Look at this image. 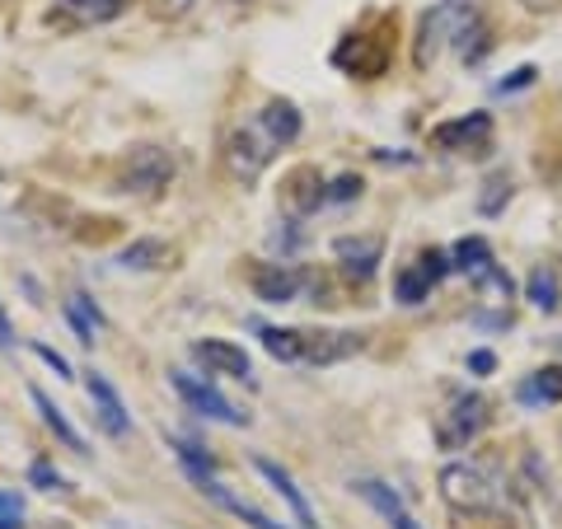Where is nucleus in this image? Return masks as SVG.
I'll list each match as a JSON object with an SVG mask.
<instances>
[{"label":"nucleus","instance_id":"1","mask_svg":"<svg viewBox=\"0 0 562 529\" xmlns=\"http://www.w3.org/2000/svg\"><path fill=\"white\" fill-rule=\"evenodd\" d=\"M295 136H301V113H295V103L272 99L268 109H258L254 117H244L235 127L231 146H225V165H231V173L239 183H254V179H262V169L277 160V150L291 146Z\"/></svg>","mask_w":562,"mask_h":529},{"label":"nucleus","instance_id":"2","mask_svg":"<svg viewBox=\"0 0 562 529\" xmlns=\"http://www.w3.org/2000/svg\"><path fill=\"white\" fill-rule=\"evenodd\" d=\"M390 33L394 20H380V33H347L342 47L333 52V61L357 80H380L384 66H390Z\"/></svg>","mask_w":562,"mask_h":529},{"label":"nucleus","instance_id":"3","mask_svg":"<svg viewBox=\"0 0 562 529\" xmlns=\"http://www.w3.org/2000/svg\"><path fill=\"white\" fill-rule=\"evenodd\" d=\"M169 384H173V394L206 421H221V427H244V421H249V413H239L235 403L211 384V375L202 380V375H192V370H169Z\"/></svg>","mask_w":562,"mask_h":529},{"label":"nucleus","instance_id":"4","mask_svg":"<svg viewBox=\"0 0 562 529\" xmlns=\"http://www.w3.org/2000/svg\"><path fill=\"white\" fill-rule=\"evenodd\" d=\"M483 427H487V398L460 394V398H450V408L441 417H436V440H441L446 450H464Z\"/></svg>","mask_w":562,"mask_h":529},{"label":"nucleus","instance_id":"5","mask_svg":"<svg viewBox=\"0 0 562 529\" xmlns=\"http://www.w3.org/2000/svg\"><path fill=\"white\" fill-rule=\"evenodd\" d=\"M441 497L454 510H492L497 506V492H492L487 473L473 464H446L441 469Z\"/></svg>","mask_w":562,"mask_h":529},{"label":"nucleus","instance_id":"6","mask_svg":"<svg viewBox=\"0 0 562 529\" xmlns=\"http://www.w3.org/2000/svg\"><path fill=\"white\" fill-rule=\"evenodd\" d=\"M192 361H198L206 375H221V380H244V384L254 380L249 351H244L239 342H231V338H202V342H192Z\"/></svg>","mask_w":562,"mask_h":529},{"label":"nucleus","instance_id":"7","mask_svg":"<svg viewBox=\"0 0 562 529\" xmlns=\"http://www.w3.org/2000/svg\"><path fill=\"white\" fill-rule=\"evenodd\" d=\"M431 140L450 155H487L492 146V117L487 113H469V117H454V122H441L431 132Z\"/></svg>","mask_w":562,"mask_h":529},{"label":"nucleus","instance_id":"8","mask_svg":"<svg viewBox=\"0 0 562 529\" xmlns=\"http://www.w3.org/2000/svg\"><path fill=\"white\" fill-rule=\"evenodd\" d=\"M169 173H173V160L160 146H136L127 155V165H122L117 183H122V192H155L169 183Z\"/></svg>","mask_w":562,"mask_h":529},{"label":"nucleus","instance_id":"9","mask_svg":"<svg viewBox=\"0 0 562 529\" xmlns=\"http://www.w3.org/2000/svg\"><path fill=\"white\" fill-rule=\"evenodd\" d=\"M305 286V272L295 262H258L254 268V295L262 305H291Z\"/></svg>","mask_w":562,"mask_h":529},{"label":"nucleus","instance_id":"10","mask_svg":"<svg viewBox=\"0 0 562 529\" xmlns=\"http://www.w3.org/2000/svg\"><path fill=\"white\" fill-rule=\"evenodd\" d=\"M351 492H357V497H361L366 506H371L375 516H380L384 525H390V529H422V525H417V516L408 510V502H403L390 483H380V479H357V483H351Z\"/></svg>","mask_w":562,"mask_h":529},{"label":"nucleus","instance_id":"11","mask_svg":"<svg viewBox=\"0 0 562 529\" xmlns=\"http://www.w3.org/2000/svg\"><path fill=\"white\" fill-rule=\"evenodd\" d=\"M85 390H90V403H94V421L103 427V436H113V440H122L132 431V413H127V403L117 398V390L103 375H94L90 370V380H85Z\"/></svg>","mask_w":562,"mask_h":529},{"label":"nucleus","instance_id":"12","mask_svg":"<svg viewBox=\"0 0 562 529\" xmlns=\"http://www.w3.org/2000/svg\"><path fill=\"white\" fill-rule=\"evenodd\" d=\"M333 254H338V262H342V272L351 277V281H371L375 277V268H380V258H384V239H338L333 244Z\"/></svg>","mask_w":562,"mask_h":529},{"label":"nucleus","instance_id":"13","mask_svg":"<svg viewBox=\"0 0 562 529\" xmlns=\"http://www.w3.org/2000/svg\"><path fill=\"white\" fill-rule=\"evenodd\" d=\"M366 342L361 333H305V361L301 365H333V361H347L357 357Z\"/></svg>","mask_w":562,"mask_h":529},{"label":"nucleus","instance_id":"14","mask_svg":"<svg viewBox=\"0 0 562 529\" xmlns=\"http://www.w3.org/2000/svg\"><path fill=\"white\" fill-rule=\"evenodd\" d=\"M254 469L262 473V479L272 483V492L281 502H286L291 510H295V520H301V529H319V520H314V510H310V502H305V492L295 487V479L281 464H272V460H254Z\"/></svg>","mask_w":562,"mask_h":529},{"label":"nucleus","instance_id":"15","mask_svg":"<svg viewBox=\"0 0 562 529\" xmlns=\"http://www.w3.org/2000/svg\"><path fill=\"white\" fill-rule=\"evenodd\" d=\"M525 300L539 309V314H558L562 309V277L553 262H539V268L525 277Z\"/></svg>","mask_w":562,"mask_h":529},{"label":"nucleus","instance_id":"16","mask_svg":"<svg viewBox=\"0 0 562 529\" xmlns=\"http://www.w3.org/2000/svg\"><path fill=\"white\" fill-rule=\"evenodd\" d=\"M258 338L268 347L272 361H286V365L305 361V333L301 328H258Z\"/></svg>","mask_w":562,"mask_h":529},{"label":"nucleus","instance_id":"17","mask_svg":"<svg viewBox=\"0 0 562 529\" xmlns=\"http://www.w3.org/2000/svg\"><path fill=\"white\" fill-rule=\"evenodd\" d=\"M492 262H497V258H492L487 239H479V235H469V239H460V244L450 249V272H469L473 281H479V277L492 268Z\"/></svg>","mask_w":562,"mask_h":529},{"label":"nucleus","instance_id":"18","mask_svg":"<svg viewBox=\"0 0 562 529\" xmlns=\"http://www.w3.org/2000/svg\"><path fill=\"white\" fill-rule=\"evenodd\" d=\"M29 398H33V408H38L43 413V421H47V431H57V440H61V446L66 450H76V454H85V436L76 431V427H70V421H66V413L57 408V403H52L43 390H29Z\"/></svg>","mask_w":562,"mask_h":529},{"label":"nucleus","instance_id":"19","mask_svg":"<svg viewBox=\"0 0 562 529\" xmlns=\"http://www.w3.org/2000/svg\"><path fill=\"white\" fill-rule=\"evenodd\" d=\"M558 398H562V370L558 365H543V370H535V375L520 384V403H525V408H543V403H558Z\"/></svg>","mask_w":562,"mask_h":529},{"label":"nucleus","instance_id":"20","mask_svg":"<svg viewBox=\"0 0 562 529\" xmlns=\"http://www.w3.org/2000/svg\"><path fill=\"white\" fill-rule=\"evenodd\" d=\"M324 198H328V192H324V183H319V173H314V169H295V173H291V192H286V202H291L295 216H310V211L319 206Z\"/></svg>","mask_w":562,"mask_h":529},{"label":"nucleus","instance_id":"21","mask_svg":"<svg viewBox=\"0 0 562 529\" xmlns=\"http://www.w3.org/2000/svg\"><path fill=\"white\" fill-rule=\"evenodd\" d=\"M66 319H70V328L80 333V342H85V347H90V342H94V333L103 328V314H99V305H94V300L85 295V291H76V295L66 300Z\"/></svg>","mask_w":562,"mask_h":529},{"label":"nucleus","instance_id":"22","mask_svg":"<svg viewBox=\"0 0 562 529\" xmlns=\"http://www.w3.org/2000/svg\"><path fill=\"white\" fill-rule=\"evenodd\" d=\"M61 10H70L85 24H109L127 10V0H61Z\"/></svg>","mask_w":562,"mask_h":529},{"label":"nucleus","instance_id":"23","mask_svg":"<svg viewBox=\"0 0 562 529\" xmlns=\"http://www.w3.org/2000/svg\"><path fill=\"white\" fill-rule=\"evenodd\" d=\"M394 295L403 300V305H422V300L431 295V281L422 277L417 268H403V272H398V281H394Z\"/></svg>","mask_w":562,"mask_h":529},{"label":"nucleus","instance_id":"24","mask_svg":"<svg viewBox=\"0 0 562 529\" xmlns=\"http://www.w3.org/2000/svg\"><path fill=\"white\" fill-rule=\"evenodd\" d=\"M160 258H165V244L160 239H140V244H132V249L122 254V268L146 272V268H160Z\"/></svg>","mask_w":562,"mask_h":529},{"label":"nucleus","instance_id":"25","mask_svg":"<svg viewBox=\"0 0 562 529\" xmlns=\"http://www.w3.org/2000/svg\"><path fill=\"white\" fill-rule=\"evenodd\" d=\"M483 188H487V192L479 198V211H483V216H497V211L512 202V179H506V173H492Z\"/></svg>","mask_w":562,"mask_h":529},{"label":"nucleus","instance_id":"26","mask_svg":"<svg viewBox=\"0 0 562 529\" xmlns=\"http://www.w3.org/2000/svg\"><path fill=\"white\" fill-rule=\"evenodd\" d=\"M413 268L436 286V281H446V277H450V254H446V249H427V254H417Z\"/></svg>","mask_w":562,"mask_h":529},{"label":"nucleus","instance_id":"27","mask_svg":"<svg viewBox=\"0 0 562 529\" xmlns=\"http://www.w3.org/2000/svg\"><path fill=\"white\" fill-rule=\"evenodd\" d=\"M0 529H24V497L20 492H0Z\"/></svg>","mask_w":562,"mask_h":529},{"label":"nucleus","instance_id":"28","mask_svg":"<svg viewBox=\"0 0 562 529\" xmlns=\"http://www.w3.org/2000/svg\"><path fill=\"white\" fill-rule=\"evenodd\" d=\"M351 198H361V179L357 173H342V179L328 188V202H351Z\"/></svg>","mask_w":562,"mask_h":529},{"label":"nucleus","instance_id":"29","mask_svg":"<svg viewBox=\"0 0 562 529\" xmlns=\"http://www.w3.org/2000/svg\"><path fill=\"white\" fill-rule=\"evenodd\" d=\"M33 357H38V361H47V365L57 370L61 380H76V375H70V365H66V357H61V351H52L47 342H33Z\"/></svg>","mask_w":562,"mask_h":529},{"label":"nucleus","instance_id":"30","mask_svg":"<svg viewBox=\"0 0 562 529\" xmlns=\"http://www.w3.org/2000/svg\"><path fill=\"white\" fill-rule=\"evenodd\" d=\"M29 479L38 483L43 492H52V487H66V479H61V473H57V469H47V464H33V469H29Z\"/></svg>","mask_w":562,"mask_h":529},{"label":"nucleus","instance_id":"31","mask_svg":"<svg viewBox=\"0 0 562 529\" xmlns=\"http://www.w3.org/2000/svg\"><path fill=\"white\" fill-rule=\"evenodd\" d=\"M150 10H155V14H165V20H179V14L192 10V0H150Z\"/></svg>","mask_w":562,"mask_h":529},{"label":"nucleus","instance_id":"32","mask_svg":"<svg viewBox=\"0 0 562 529\" xmlns=\"http://www.w3.org/2000/svg\"><path fill=\"white\" fill-rule=\"evenodd\" d=\"M535 76H539V70H535V66H520V70H516V76H512V80H502V85H497V94H506V90H520V85H530Z\"/></svg>","mask_w":562,"mask_h":529},{"label":"nucleus","instance_id":"33","mask_svg":"<svg viewBox=\"0 0 562 529\" xmlns=\"http://www.w3.org/2000/svg\"><path fill=\"white\" fill-rule=\"evenodd\" d=\"M492 365H497V357H492V351H473V357H469V370H473V375H487Z\"/></svg>","mask_w":562,"mask_h":529},{"label":"nucleus","instance_id":"34","mask_svg":"<svg viewBox=\"0 0 562 529\" xmlns=\"http://www.w3.org/2000/svg\"><path fill=\"white\" fill-rule=\"evenodd\" d=\"M10 347H14V328H10L5 305H0V351H10Z\"/></svg>","mask_w":562,"mask_h":529},{"label":"nucleus","instance_id":"35","mask_svg":"<svg viewBox=\"0 0 562 529\" xmlns=\"http://www.w3.org/2000/svg\"><path fill=\"white\" fill-rule=\"evenodd\" d=\"M520 5H525V10H553L558 0H520Z\"/></svg>","mask_w":562,"mask_h":529}]
</instances>
